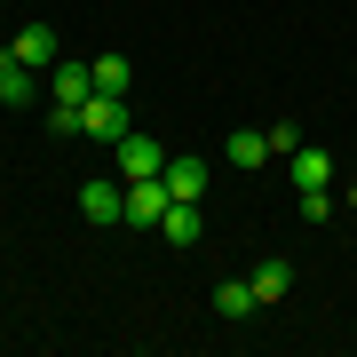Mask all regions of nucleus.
Returning <instances> with one entry per match:
<instances>
[{
  "label": "nucleus",
  "mask_w": 357,
  "mask_h": 357,
  "mask_svg": "<svg viewBox=\"0 0 357 357\" xmlns=\"http://www.w3.org/2000/svg\"><path fill=\"white\" fill-rule=\"evenodd\" d=\"M135 128V119H128V96H88V103H79V135H88V143H119V135H128Z\"/></svg>",
  "instance_id": "1"
},
{
  "label": "nucleus",
  "mask_w": 357,
  "mask_h": 357,
  "mask_svg": "<svg viewBox=\"0 0 357 357\" xmlns=\"http://www.w3.org/2000/svg\"><path fill=\"white\" fill-rule=\"evenodd\" d=\"M79 215H88L96 230H119V222H128V183L88 175V183H79Z\"/></svg>",
  "instance_id": "2"
},
{
  "label": "nucleus",
  "mask_w": 357,
  "mask_h": 357,
  "mask_svg": "<svg viewBox=\"0 0 357 357\" xmlns=\"http://www.w3.org/2000/svg\"><path fill=\"white\" fill-rule=\"evenodd\" d=\"M112 159H119V183H143V175H167V143H151V135H119L112 143Z\"/></svg>",
  "instance_id": "3"
},
{
  "label": "nucleus",
  "mask_w": 357,
  "mask_h": 357,
  "mask_svg": "<svg viewBox=\"0 0 357 357\" xmlns=\"http://www.w3.org/2000/svg\"><path fill=\"white\" fill-rule=\"evenodd\" d=\"M88 96H96V64H79V56H56V64H48V103H72V112H79Z\"/></svg>",
  "instance_id": "4"
},
{
  "label": "nucleus",
  "mask_w": 357,
  "mask_h": 357,
  "mask_svg": "<svg viewBox=\"0 0 357 357\" xmlns=\"http://www.w3.org/2000/svg\"><path fill=\"white\" fill-rule=\"evenodd\" d=\"M167 206H175V191H167V175H143V183H128V222L159 230V222H167Z\"/></svg>",
  "instance_id": "5"
},
{
  "label": "nucleus",
  "mask_w": 357,
  "mask_h": 357,
  "mask_svg": "<svg viewBox=\"0 0 357 357\" xmlns=\"http://www.w3.org/2000/svg\"><path fill=\"white\" fill-rule=\"evenodd\" d=\"M206 183H215V167H206L199 151H175V159H167V191H175V199H206Z\"/></svg>",
  "instance_id": "6"
},
{
  "label": "nucleus",
  "mask_w": 357,
  "mask_h": 357,
  "mask_svg": "<svg viewBox=\"0 0 357 357\" xmlns=\"http://www.w3.org/2000/svg\"><path fill=\"white\" fill-rule=\"evenodd\" d=\"M32 96H40V72H32L16 48H0V103H16V112H24Z\"/></svg>",
  "instance_id": "7"
},
{
  "label": "nucleus",
  "mask_w": 357,
  "mask_h": 357,
  "mask_svg": "<svg viewBox=\"0 0 357 357\" xmlns=\"http://www.w3.org/2000/svg\"><path fill=\"white\" fill-rule=\"evenodd\" d=\"M286 167H294V191H333V167H326V151H286Z\"/></svg>",
  "instance_id": "8"
},
{
  "label": "nucleus",
  "mask_w": 357,
  "mask_h": 357,
  "mask_svg": "<svg viewBox=\"0 0 357 357\" xmlns=\"http://www.w3.org/2000/svg\"><path fill=\"white\" fill-rule=\"evenodd\" d=\"M159 230H167V246H199V230H206V222H199V199H175Z\"/></svg>",
  "instance_id": "9"
},
{
  "label": "nucleus",
  "mask_w": 357,
  "mask_h": 357,
  "mask_svg": "<svg viewBox=\"0 0 357 357\" xmlns=\"http://www.w3.org/2000/svg\"><path fill=\"white\" fill-rule=\"evenodd\" d=\"M8 48H16V56H24V64H32V72H48V64H56V32H48V24H24V32H16V40H8Z\"/></svg>",
  "instance_id": "10"
},
{
  "label": "nucleus",
  "mask_w": 357,
  "mask_h": 357,
  "mask_svg": "<svg viewBox=\"0 0 357 357\" xmlns=\"http://www.w3.org/2000/svg\"><path fill=\"white\" fill-rule=\"evenodd\" d=\"M262 159H278V151H270V135H255V128H238V135H230V167H238V175H255Z\"/></svg>",
  "instance_id": "11"
},
{
  "label": "nucleus",
  "mask_w": 357,
  "mask_h": 357,
  "mask_svg": "<svg viewBox=\"0 0 357 357\" xmlns=\"http://www.w3.org/2000/svg\"><path fill=\"white\" fill-rule=\"evenodd\" d=\"M215 310H222V318H246V310H262L255 278H222V286H215Z\"/></svg>",
  "instance_id": "12"
},
{
  "label": "nucleus",
  "mask_w": 357,
  "mask_h": 357,
  "mask_svg": "<svg viewBox=\"0 0 357 357\" xmlns=\"http://www.w3.org/2000/svg\"><path fill=\"white\" fill-rule=\"evenodd\" d=\"M96 88L103 96H128L135 88V64H128V56H96Z\"/></svg>",
  "instance_id": "13"
},
{
  "label": "nucleus",
  "mask_w": 357,
  "mask_h": 357,
  "mask_svg": "<svg viewBox=\"0 0 357 357\" xmlns=\"http://www.w3.org/2000/svg\"><path fill=\"white\" fill-rule=\"evenodd\" d=\"M286 286H294L286 262H255V294H262V302H286Z\"/></svg>",
  "instance_id": "14"
},
{
  "label": "nucleus",
  "mask_w": 357,
  "mask_h": 357,
  "mask_svg": "<svg viewBox=\"0 0 357 357\" xmlns=\"http://www.w3.org/2000/svg\"><path fill=\"white\" fill-rule=\"evenodd\" d=\"M294 215H302V222H326V215H333V191H302V199H294Z\"/></svg>",
  "instance_id": "15"
},
{
  "label": "nucleus",
  "mask_w": 357,
  "mask_h": 357,
  "mask_svg": "<svg viewBox=\"0 0 357 357\" xmlns=\"http://www.w3.org/2000/svg\"><path fill=\"white\" fill-rule=\"evenodd\" d=\"M270 151H278V159H286V151H302V128H294V119H278V128H270Z\"/></svg>",
  "instance_id": "16"
},
{
  "label": "nucleus",
  "mask_w": 357,
  "mask_h": 357,
  "mask_svg": "<svg viewBox=\"0 0 357 357\" xmlns=\"http://www.w3.org/2000/svg\"><path fill=\"white\" fill-rule=\"evenodd\" d=\"M349 206H357V183H349Z\"/></svg>",
  "instance_id": "17"
},
{
  "label": "nucleus",
  "mask_w": 357,
  "mask_h": 357,
  "mask_svg": "<svg viewBox=\"0 0 357 357\" xmlns=\"http://www.w3.org/2000/svg\"><path fill=\"white\" fill-rule=\"evenodd\" d=\"M0 8H8V0H0Z\"/></svg>",
  "instance_id": "18"
}]
</instances>
